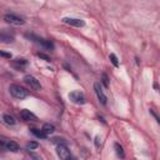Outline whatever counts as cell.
<instances>
[{"mask_svg":"<svg viewBox=\"0 0 160 160\" xmlns=\"http://www.w3.org/2000/svg\"><path fill=\"white\" fill-rule=\"evenodd\" d=\"M13 64H14V66H15L16 69L21 70V69H24V68H25V66L28 65V61H26L25 59H23V58H21V59L19 58V59H15Z\"/></svg>","mask_w":160,"mask_h":160,"instance_id":"obj_11","label":"cell"},{"mask_svg":"<svg viewBox=\"0 0 160 160\" xmlns=\"http://www.w3.org/2000/svg\"><path fill=\"white\" fill-rule=\"evenodd\" d=\"M56 153H58V155L60 156V159H64V160H69V159L73 158L70 150H69L68 146H66V144H60V145H58Z\"/></svg>","mask_w":160,"mask_h":160,"instance_id":"obj_7","label":"cell"},{"mask_svg":"<svg viewBox=\"0 0 160 160\" xmlns=\"http://www.w3.org/2000/svg\"><path fill=\"white\" fill-rule=\"evenodd\" d=\"M9 90H10V94L15 98V99H25L28 95H29V93H28V90H25L24 88H21L20 85H15V84H13V85H10V88H9Z\"/></svg>","mask_w":160,"mask_h":160,"instance_id":"obj_2","label":"cell"},{"mask_svg":"<svg viewBox=\"0 0 160 160\" xmlns=\"http://www.w3.org/2000/svg\"><path fill=\"white\" fill-rule=\"evenodd\" d=\"M0 144H2V146L5 149V150H9L12 153H18L20 150V146L18 143L13 141V140H7L5 138H2L0 139Z\"/></svg>","mask_w":160,"mask_h":160,"instance_id":"obj_3","label":"cell"},{"mask_svg":"<svg viewBox=\"0 0 160 160\" xmlns=\"http://www.w3.org/2000/svg\"><path fill=\"white\" fill-rule=\"evenodd\" d=\"M38 146H39V144H38L36 141H30V143L26 144V150H34V149H36Z\"/></svg>","mask_w":160,"mask_h":160,"instance_id":"obj_18","label":"cell"},{"mask_svg":"<svg viewBox=\"0 0 160 160\" xmlns=\"http://www.w3.org/2000/svg\"><path fill=\"white\" fill-rule=\"evenodd\" d=\"M41 130H43L46 135H50V134H53V133L55 131V126H54L53 124H50V123H46V124H44V125H43Z\"/></svg>","mask_w":160,"mask_h":160,"instance_id":"obj_13","label":"cell"},{"mask_svg":"<svg viewBox=\"0 0 160 160\" xmlns=\"http://www.w3.org/2000/svg\"><path fill=\"white\" fill-rule=\"evenodd\" d=\"M69 99H70L73 103L79 104V105H83V104H85V101H87L84 94L80 93V92H71V93L69 94Z\"/></svg>","mask_w":160,"mask_h":160,"instance_id":"obj_6","label":"cell"},{"mask_svg":"<svg viewBox=\"0 0 160 160\" xmlns=\"http://www.w3.org/2000/svg\"><path fill=\"white\" fill-rule=\"evenodd\" d=\"M31 133H33L36 138H39V139H46V136H48L43 130H38V129H31Z\"/></svg>","mask_w":160,"mask_h":160,"instance_id":"obj_16","label":"cell"},{"mask_svg":"<svg viewBox=\"0 0 160 160\" xmlns=\"http://www.w3.org/2000/svg\"><path fill=\"white\" fill-rule=\"evenodd\" d=\"M20 118H21L24 121H36V120H38L36 115H35L34 113H31L30 110H28V109H23V110L20 111Z\"/></svg>","mask_w":160,"mask_h":160,"instance_id":"obj_10","label":"cell"},{"mask_svg":"<svg viewBox=\"0 0 160 160\" xmlns=\"http://www.w3.org/2000/svg\"><path fill=\"white\" fill-rule=\"evenodd\" d=\"M150 114H151V115H153V116L155 118V120H156V121H158V123L160 124V118L158 116V114H156V113H155V111H154L153 109H150Z\"/></svg>","mask_w":160,"mask_h":160,"instance_id":"obj_22","label":"cell"},{"mask_svg":"<svg viewBox=\"0 0 160 160\" xmlns=\"http://www.w3.org/2000/svg\"><path fill=\"white\" fill-rule=\"evenodd\" d=\"M63 21L65 24H69L71 26H76V28H83L85 25V21L82 19H76V18H64Z\"/></svg>","mask_w":160,"mask_h":160,"instance_id":"obj_9","label":"cell"},{"mask_svg":"<svg viewBox=\"0 0 160 160\" xmlns=\"http://www.w3.org/2000/svg\"><path fill=\"white\" fill-rule=\"evenodd\" d=\"M38 56H39V58H41V59H44L45 61H50V58H49L48 55L43 54V53H38Z\"/></svg>","mask_w":160,"mask_h":160,"instance_id":"obj_21","label":"cell"},{"mask_svg":"<svg viewBox=\"0 0 160 160\" xmlns=\"http://www.w3.org/2000/svg\"><path fill=\"white\" fill-rule=\"evenodd\" d=\"M26 36L29 38V39H31L33 41H35L36 44H39L40 46H43L44 49H46V50H54V44L50 41V40H45V39H43V38H39V36H36V35H34V34H26Z\"/></svg>","mask_w":160,"mask_h":160,"instance_id":"obj_1","label":"cell"},{"mask_svg":"<svg viewBox=\"0 0 160 160\" xmlns=\"http://www.w3.org/2000/svg\"><path fill=\"white\" fill-rule=\"evenodd\" d=\"M109 59H110V61L113 63L114 66H116V68L119 66V60H118V58H116L115 54H110V55H109Z\"/></svg>","mask_w":160,"mask_h":160,"instance_id":"obj_17","label":"cell"},{"mask_svg":"<svg viewBox=\"0 0 160 160\" xmlns=\"http://www.w3.org/2000/svg\"><path fill=\"white\" fill-rule=\"evenodd\" d=\"M4 20H5L8 24L16 25V26H20V25H24V24H25V20H24L21 16L15 15V14H5V15H4Z\"/></svg>","mask_w":160,"mask_h":160,"instance_id":"obj_5","label":"cell"},{"mask_svg":"<svg viewBox=\"0 0 160 160\" xmlns=\"http://www.w3.org/2000/svg\"><path fill=\"white\" fill-rule=\"evenodd\" d=\"M0 54H2V56H4V58H12V54H7V53H4V51H2V53H0Z\"/></svg>","mask_w":160,"mask_h":160,"instance_id":"obj_23","label":"cell"},{"mask_svg":"<svg viewBox=\"0 0 160 160\" xmlns=\"http://www.w3.org/2000/svg\"><path fill=\"white\" fill-rule=\"evenodd\" d=\"M101 82H103V84H104V87H105V88H108V87H109L108 75H106V74H103V76H101Z\"/></svg>","mask_w":160,"mask_h":160,"instance_id":"obj_19","label":"cell"},{"mask_svg":"<svg viewBox=\"0 0 160 160\" xmlns=\"http://www.w3.org/2000/svg\"><path fill=\"white\" fill-rule=\"evenodd\" d=\"M94 90H95V94H96V96H98V99H99V101L103 104V105H106V95L104 94V92H103V89H101V85H100V83H95L94 84Z\"/></svg>","mask_w":160,"mask_h":160,"instance_id":"obj_8","label":"cell"},{"mask_svg":"<svg viewBox=\"0 0 160 160\" xmlns=\"http://www.w3.org/2000/svg\"><path fill=\"white\" fill-rule=\"evenodd\" d=\"M53 143L56 144V145H60V144H66V141L64 139H60V138H54L53 139Z\"/></svg>","mask_w":160,"mask_h":160,"instance_id":"obj_20","label":"cell"},{"mask_svg":"<svg viewBox=\"0 0 160 160\" xmlns=\"http://www.w3.org/2000/svg\"><path fill=\"white\" fill-rule=\"evenodd\" d=\"M3 121H4L7 125H12V126L16 124L14 116H12L10 114H3Z\"/></svg>","mask_w":160,"mask_h":160,"instance_id":"obj_12","label":"cell"},{"mask_svg":"<svg viewBox=\"0 0 160 160\" xmlns=\"http://www.w3.org/2000/svg\"><path fill=\"white\" fill-rule=\"evenodd\" d=\"M24 82L26 83V85H28L30 89H33V90H35V92L41 90V85H40V83H39V80H38L36 78H34L33 75H25V76H24Z\"/></svg>","mask_w":160,"mask_h":160,"instance_id":"obj_4","label":"cell"},{"mask_svg":"<svg viewBox=\"0 0 160 160\" xmlns=\"http://www.w3.org/2000/svg\"><path fill=\"white\" fill-rule=\"evenodd\" d=\"M0 41L3 44H10L14 41V36L13 35H7V34H0Z\"/></svg>","mask_w":160,"mask_h":160,"instance_id":"obj_14","label":"cell"},{"mask_svg":"<svg viewBox=\"0 0 160 160\" xmlns=\"http://www.w3.org/2000/svg\"><path fill=\"white\" fill-rule=\"evenodd\" d=\"M114 149H115V153H116V155L119 156V158H125V153H124V149H123V146L119 144V143H115L114 144Z\"/></svg>","mask_w":160,"mask_h":160,"instance_id":"obj_15","label":"cell"}]
</instances>
